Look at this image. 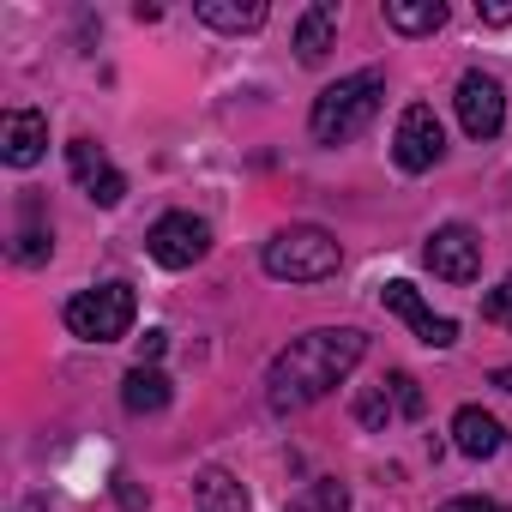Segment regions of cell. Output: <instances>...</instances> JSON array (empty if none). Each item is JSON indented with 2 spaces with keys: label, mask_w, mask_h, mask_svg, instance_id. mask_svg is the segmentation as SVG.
<instances>
[{
  "label": "cell",
  "mask_w": 512,
  "mask_h": 512,
  "mask_svg": "<svg viewBox=\"0 0 512 512\" xmlns=\"http://www.w3.org/2000/svg\"><path fill=\"white\" fill-rule=\"evenodd\" d=\"M476 13H482V25L500 31V25H512V0H494V7H476Z\"/></svg>",
  "instance_id": "25"
},
{
  "label": "cell",
  "mask_w": 512,
  "mask_h": 512,
  "mask_svg": "<svg viewBox=\"0 0 512 512\" xmlns=\"http://www.w3.org/2000/svg\"><path fill=\"white\" fill-rule=\"evenodd\" d=\"M169 398H175V386H169L163 368H127V380H121V404H127L133 416H157V410H169Z\"/></svg>",
  "instance_id": "13"
},
{
  "label": "cell",
  "mask_w": 512,
  "mask_h": 512,
  "mask_svg": "<svg viewBox=\"0 0 512 512\" xmlns=\"http://www.w3.org/2000/svg\"><path fill=\"white\" fill-rule=\"evenodd\" d=\"M458 121H464L470 139H494V133L506 127V91H500L494 73L470 67V73L458 79Z\"/></svg>",
  "instance_id": "8"
},
{
  "label": "cell",
  "mask_w": 512,
  "mask_h": 512,
  "mask_svg": "<svg viewBox=\"0 0 512 512\" xmlns=\"http://www.w3.org/2000/svg\"><path fill=\"white\" fill-rule=\"evenodd\" d=\"M434 512H506V506L488 500V494H458V500H440Z\"/></svg>",
  "instance_id": "23"
},
{
  "label": "cell",
  "mask_w": 512,
  "mask_h": 512,
  "mask_svg": "<svg viewBox=\"0 0 512 512\" xmlns=\"http://www.w3.org/2000/svg\"><path fill=\"white\" fill-rule=\"evenodd\" d=\"M43 151H49V115L43 109H13L0 121V157L13 169H37Z\"/></svg>",
  "instance_id": "11"
},
{
  "label": "cell",
  "mask_w": 512,
  "mask_h": 512,
  "mask_svg": "<svg viewBox=\"0 0 512 512\" xmlns=\"http://www.w3.org/2000/svg\"><path fill=\"white\" fill-rule=\"evenodd\" d=\"M67 169H73V181H79L97 205H121V199H127V175L103 157V145L73 139V145H67Z\"/></svg>",
  "instance_id": "10"
},
{
  "label": "cell",
  "mask_w": 512,
  "mask_h": 512,
  "mask_svg": "<svg viewBox=\"0 0 512 512\" xmlns=\"http://www.w3.org/2000/svg\"><path fill=\"white\" fill-rule=\"evenodd\" d=\"M49 253H55V235H49V223H43L37 199H25V223H19V235H13V260H25V266H43Z\"/></svg>",
  "instance_id": "17"
},
{
  "label": "cell",
  "mask_w": 512,
  "mask_h": 512,
  "mask_svg": "<svg viewBox=\"0 0 512 512\" xmlns=\"http://www.w3.org/2000/svg\"><path fill=\"white\" fill-rule=\"evenodd\" d=\"M163 350H169V332H157V326H151V332L139 338V368H151V362H157Z\"/></svg>",
  "instance_id": "24"
},
{
  "label": "cell",
  "mask_w": 512,
  "mask_h": 512,
  "mask_svg": "<svg viewBox=\"0 0 512 512\" xmlns=\"http://www.w3.org/2000/svg\"><path fill=\"white\" fill-rule=\"evenodd\" d=\"M380 386L392 392V404H398V416H422V404H428V398H422V386H416V374H404V368H398V374H386Z\"/></svg>",
  "instance_id": "21"
},
{
  "label": "cell",
  "mask_w": 512,
  "mask_h": 512,
  "mask_svg": "<svg viewBox=\"0 0 512 512\" xmlns=\"http://www.w3.org/2000/svg\"><path fill=\"white\" fill-rule=\"evenodd\" d=\"M133 320H139L133 284H97V290H79L67 302V332L85 338V344H115V338L133 332Z\"/></svg>",
  "instance_id": "4"
},
{
  "label": "cell",
  "mask_w": 512,
  "mask_h": 512,
  "mask_svg": "<svg viewBox=\"0 0 512 512\" xmlns=\"http://www.w3.org/2000/svg\"><path fill=\"white\" fill-rule=\"evenodd\" d=\"M332 37H338V7H332V0H320V7H308L296 19V55L302 61H326Z\"/></svg>",
  "instance_id": "15"
},
{
  "label": "cell",
  "mask_w": 512,
  "mask_h": 512,
  "mask_svg": "<svg viewBox=\"0 0 512 512\" xmlns=\"http://www.w3.org/2000/svg\"><path fill=\"white\" fill-rule=\"evenodd\" d=\"M422 260L446 284H476V272H482V235L470 223H440L428 235V247H422Z\"/></svg>",
  "instance_id": "7"
},
{
  "label": "cell",
  "mask_w": 512,
  "mask_h": 512,
  "mask_svg": "<svg viewBox=\"0 0 512 512\" xmlns=\"http://www.w3.org/2000/svg\"><path fill=\"white\" fill-rule=\"evenodd\" d=\"M290 512H350V488L332 482V476H320V482L302 488V500H296Z\"/></svg>",
  "instance_id": "19"
},
{
  "label": "cell",
  "mask_w": 512,
  "mask_h": 512,
  "mask_svg": "<svg viewBox=\"0 0 512 512\" xmlns=\"http://www.w3.org/2000/svg\"><path fill=\"white\" fill-rule=\"evenodd\" d=\"M380 302H386V308H392V314H398V320H404V326H410L422 344H428V350H452V344H458V320L434 314V308L422 302V290H416V284L392 278V284L380 290Z\"/></svg>",
  "instance_id": "9"
},
{
  "label": "cell",
  "mask_w": 512,
  "mask_h": 512,
  "mask_svg": "<svg viewBox=\"0 0 512 512\" xmlns=\"http://www.w3.org/2000/svg\"><path fill=\"white\" fill-rule=\"evenodd\" d=\"M380 97H386L380 67H362V73H350V79L326 85V91L314 97V115H308L314 145H344V139H356V133L380 115Z\"/></svg>",
  "instance_id": "2"
},
{
  "label": "cell",
  "mask_w": 512,
  "mask_h": 512,
  "mask_svg": "<svg viewBox=\"0 0 512 512\" xmlns=\"http://www.w3.org/2000/svg\"><path fill=\"white\" fill-rule=\"evenodd\" d=\"M145 247H151V260H157L163 272H187V266H199L205 253H211V229H205L193 211H163V217L151 223Z\"/></svg>",
  "instance_id": "5"
},
{
  "label": "cell",
  "mask_w": 512,
  "mask_h": 512,
  "mask_svg": "<svg viewBox=\"0 0 512 512\" xmlns=\"http://www.w3.org/2000/svg\"><path fill=\"white\" fill-rule=\"evenodd\" d=\"M115 482H121V488H115V494H121V506H127V512H139V500H145V494H139L127 476H115Z\"/></svg>",
  "instance_id": "26"
},
{
  "label": "cell",
  "mask_w": 512,
  "mask_h": 512,
  "mask_svg": "<svg viewBox=\"0 0 512 512\" xmlns=\"http://www.w3.org/2000/svg\"><path fill=\"white\" fill-rule=\"evenodd\" d=\"M368 356V338L356 326H326V332H302L290 350L272 356L266 368V404L272 410H308L320 404L332 386H344L356 374V362Z\"/></svg>",
  "instance_id": "1"
},
{
  "label": "cell",
  "mask_w": 512,
  "mask_h": 512,
  "mask_svg": "<svg viewBox=\"0 0 512 512\" xmlns=\"http://www.w3.org/2000/svg\"><path fill=\"white\" fill-rule=\"evenodd\" d=\"M193 488H199L205 512H247V488H241V482H229L223 470H205Z\"/></svg>",
  "instance_id": "18"
},
{
  "label": "cell",
  "mask_w": 512,
  "mask_h": 512,
  "mask_svg": "<svg viewBox=\"0 0 512 512\" xmlns=\"http://www.w3.org/2000/svg\"><path fill=\"white\" fill-rule=\"evenodd\" d=\"M392 416H398V404H392L386 386H368V392L356 398V422H362V428H386Z\"/></svg>",
  "instance_id": "20"
},
{
  "label": "cell",
  "mask_w": 512,
  "mask_h": 512,
  "mask_svg": "<svg viewBox=\"0 0 512 512\" xmlns=\"http://www.w3.org/2000/svg\"><path fill=\"white\" fill-rule=\"evenodd\" d=\"M452 446H458L464 458H494V452L506 446V428H500L482 404H464V410L452 416Z\"/></svg>",
  "instance_id": "12"
},
{
  "label": "cell",
  "mask_w": 512,
  "mask_h": 512,
  "mask_svg": "<svg viewBox=\"0 0 512 512\" xmlns=\"http://www.w3.org/2000/svg\"><path fill=\"white\" fill-rule=\"evenodd\" d=\"M392 157H398L404 175H422V169H434V163L446 157V127H440V115H434L428 103H410V109L398 115Z\"/></svg>",
  "instance_id": "6"
},
{
  "label": "cell",
  "mask_w": 512,
  "mask_h": 512,
  "mask_svg": "<svg viewBox=\"0 0 512 512\" xmlns=\"http://www.w3.org/2000/svg\"><path fill=\"white\" fill-rule=\"evenodd\" d=\"M482 320H494V326H512V278H506L500 290H488V296H482Z\"/></svg>",
  "instance_id": "22"
},
{
  "label": "cell",
  "mask_w": 512,
  "mask_h": 512,
  "mask_svg": "<svg viewBox=\"0 0 512 512\" xmlns=\"http://www.w3.org/2000/svg\"><path fill=\"white\" fill-rule=\"evenodd\" d=\"M494 386H500V392H512V368H494Z\"/></svg>",
  "instance_id": "27"
},
{
  "label": "cell",
  "mask_w": 512,
  "mask_h": 512,
  "mask_svg": "<svg viewBox=\"0 0 512 512\" xmlns=\"http://www.w3.org/2000/svg\"><path fill=\"white\" fill-rule=\"evenodd\" d=\"M386 25L398 37H434L446 25V7L440 0H386Z\"/></svg>",
  "instance_id": "16"
},
{
  "label": "cell",
  "mask_w": 512,
  "mask_h": 512,
  "mask_svg": "<svg viewBox=\"0 0 512 512\" xmlns=\"http://www.w3.org/2000/svg\"><path fill=\"white\" fill-rule=\"evenodd\" d=\"M193 13H199V25L241 37V31H260L266 25V0H199Z\"/></svg>",
  "instance_id": "14"
},
{
  "label": "cell",
  "mask_w": 512,
  "mask_h": 512,
  "mask_svg": "<svg viewBox=\"0 0 512 512\" xmlns=\"http://www.w3.org/2000/svg\"><path fill=\"white\" fill-rule=\"evenodd\" d=\"M260 266H266L278 284H326V278H338V266H344V247H338V235H326V229H314V223H296V229H284V235L266 241Z\"/></svg>",
  "instance_id": "3"
}]
</instances>
